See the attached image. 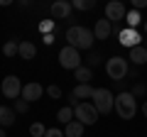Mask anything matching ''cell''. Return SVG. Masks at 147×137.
Listing matches in <instances>:
<instances>
[{
	"label": "cell",
	"mask_w": 147,
	"mask_h": 137,
	"mask_svg": "<svg viewBox=\"0 0 147 137\" xmlns=\"http://www.w3.org/2000/svg\"><path fill=\"white\" fill-rule=\"evenodd\" d=\"M93 32L91 30H86V27H81V25H74V27H69L66 30V42H69V47H74V49H91L93 47Z\"/></svg>",
	"instance_id": "obj_1"
},
{
	"label": "cell",
	"mask_w": 147,
	"mask_h": 137,
	"mask_svg": "<svg viewBox=\"0 0 147 137\" xmlns=\"http://www.w3.org/2000/svg\"><path fill=\"white\" fill-rule=\"evenodd\" d=\"M113 110H115L118 118H123V120H132L135 113H137V100H135V95H132L130 91L118 93L115 100H113Z\"/></svg>",
	"instance_id": "obj_2"
},
{
	"label": "cell",
	"mask_w": 147,
	"mask_h": 137,
	"mask_svg": "<svg viewBox=\"0 0 147 137\" xmlns=\"http://www.w3.org/2000/svg\"><path fill=\"white\" fill-rule=\"evenodd\" d=\"M127 71H130V64H127L125 56H110L105 61V74L113 81H123L127 76Z\"/></svg>",
	"instance_id": "obj_3"
},
{
	"label": "cell",
	"mask_w": 147,
	"mask_h": 137,
	"mask_svg": "<svg viewBox=\"0 0 147 137\" xmlns=\"http://www.w3.org/2000/svg\"><path fill=\"white\" fill-rule=\"evenodd\" d=\"M91 103L96 105V110H98V115H108L110 110H113V93H110L108 88H93V95H91Z\"/></svg>",
	"instance_id": "obj_4"
},
{
	"label": "cell",
	"mask_w": 147,
	"mask_h": 137,
	"mask_svg": "<svg viewBox=\"0 0 147 137\" xmlns=\"http://www.w3.org/2000/svg\"><path fill=\"white\" fill-rule=\"evenodd\" d=\"M74 118H76L81 125H96V120H98V110H96L93 103H88V100H81L79 105L74 108Z\"/></svg>",
	"instance_id": "obj_5"
},
{
	"label": "cell",
	"mask_w": 147,
	"mask_h": 137,
	"mask_svg": "<svg viewBox=\"0 0 147 137\" xmlns=\"http://www.w3.org/2000/svg\"><path fill=\"white\" fill-rule=\"evenodd\" d=\"M59 64H61L64 68H69V71H76V68L84 64V59H81L79 49H74V47H64L61 52H59Z\"/></svg>",
	"instance_id": "obj_6"
},
{
	"label": "cell",
	"mask_w": 147,
	"mask_h": 137,
	"mask_svg": "<svg viewBox=\"0 0 147 137\" xmlns=\"http://www.w3.org/2000/svg\"><path fill=\"white\" fill-rule=\"evenodd\" d=\"M0 93L5 95V98H10V100L20 98V93H22V81L17 79V76H5V79H3V88H0Z\"/></svg>",
	"instance_id": "obj_7"
},
{
	"label": "cell",
	"mask_w": 147,
	"mask_h": 137,
	"mask_svg": "<svg viewBox=\"0 0 147 137\" xmlns=\"http://www.w3.org/2000/svg\"><path fill=\"white\" fill-rule=\"evenodd\" d=\"M125 5H123L120 0H110L108 5H105V20H110L113 25L115 22H120V20H125Z\"/></svg>",
	"instance_id": "obj_8"
},
{
	"label": "cell",
	"mask_w": 147,
	"mask_h": 137,
	"mask_svg": "<svg viewBox=\"0 0 147 137\" xmlns=\"http://www.w3.org/2000/svg\"><path fill=\"white\" fill-rule=\"evenodd\" d=\"M42 93H44V86H39L37 81H32V83H25V86H22L20 98H25L27 103H34V100L42 98Z\"/></svg>",
	"instance_id": "obj_9"
},
{
	"label": "cell",
	"mask_w": 147,
	"mask_h": 137,
	"mask_svg": "<svg viewBox=\"0 0 147 137\" xmlns=\"http://www.w3.org/2000/svg\"><path fill=\"white\" fill-rule=\"evenodd\" d=\"M118 37H120V44L123 47H127V49H132V47H137L140 44V32L137 30H132V27H125V30H120L118 32Z\"/></svg>",
	"instance_id": "obj_10"
},
{
	"label": "cell",
	"mask_w": 147,
	"mask_h": 137,
	"mask_svg": "<svg viewBox=\"0 0 147 137\" xmlns=\"http://www.w3.org/2000/svg\"><path fill=\"white\" fill-rule=\"evenodd\" d=\"M71 10H74L71 0H54V3H52V15L57 17V20L69 17V15H71Z\"/></svg>",
	"instance_id": "obj_11"
},
{
	"label": "cell",
	"mask_w": 147,
	"mask_h": 137,
	"mask_svg": "<svg viewBox=\"0 0 147 137\" xmlns=\"http://www.w3.org/2000/svg\"><path fill=\"white\" fill-rule=\"evenodd\" d=\"M110 34H113V22H110V20L103 17V20H98L93 25V37L96 39H108Z\"/></svg>",
	"instance_id": "obj_12"
},
{
	"label": "cell",
	"mask_w": 147,
	"mask_h": 137,
	"mask_svg": "<svg viewBox=\"0 0 147 137\" xmlns=\"http://www.w3.org/2000/svg\"><path fill=\"white\" fill-rule=\"evenodd\" d=\"M127 59H130L135 66H142V64H147V49L142 47V44H137V47L130 49V56H127Z\"/></svg>",
	"instance_id": "obj_13"
},
{
	"label": "cell",
	"mask_w": 147,
	"mask_h": 137,
	"mask_svg": "<svg viewBox=\"0 0 147 137\" xmlns=\"http://www.w3.org/2000/svg\"><path fill=\"white\" fill-rule=\"evenodd\" d=\"M84 127H86V125H81V122L74 118L71 122L64 125V137H84Z\"/></svg>",
	"instance_id": "obj_14"
},
{
	"label": "cell",
	"mask_w": 147,
	"mask_h": 137,
	"mask_svg": "<svg viewBox=\"0 0 147 137\" xmlns=\"http://www.w3.org/2000/svg\"><path fill=\"white\" fill-rule=\"evenodd\" d=\"M15 125V110L7 105H0V127H12Z\"/></svg>",
	"instance_id": "obj_15"
},
{
	"label": "cell",
	"mask_w": 147,
	"mask_h": 137,
	"mask_svg": "<svg viewBox=\"0 0 147 137\" xmlns=\"http://www.w3.org/2000/svg\"><path fill=\"white\" fill-rule=\"evenodd\" d=\"M91 95H93V86H91V83H79L76 88L71 91V98H76V100L91 98Z\"/></svg>",
	"instance_id": "obj_16"
},
{
	"label": "cell",
	"mask_w": 147,
	"mask_h": 137,
	"mask_svg": "<svg viewBox=\"0 0 147 137\" xmlns=\"http://www.w3.org/2000/svg\"><path fill=\"white\" fill-rule=\"evenodd\" d=\"M17 54H20L22 59H27V61H30V59H34V56H37V47H34L32 42H27V39H25V42H20V49H17Z\"/></svg>",
	"instance_id": "obj_17"
},
{
	"label": "cell",
	"mask_w": 147,
	"mask_h": 137,
	"mask_svg": "<svg viewBox=\"0 0 147 137\" xmlns=\"http://www.w3.org/2000/svg\"><path fill=\"white\" fill-rule=\"evenodd\" d=\"M74 79L79 81V83H88V81L93 79V68H88V66H84V64H81V66L74 71Z\"/></svg>",
	"instance_id": "obj_18"
},
{
	"label": "cell",
	"mask_w": 147,
	"mask_h": 137,
	"mask_svg": "<svg viewBox=\"0 0 147 137\" xmlns=\"http://www.w3.org/2000/svg\"><path fill=\"white\" fill-rule=\"evenodd\" d=\"M57 120L61 122V125H66V122H71V120H74V108H71V105L61 108V110L57 113Z\"/></svg>",
	"instance_id": "obj_19"
},
{
	"label": "cell",
	"mask_w": 147,
	"mask_h": 137,
	"mask_svg": "<svg viewBox=\"0 0 147 137\" xmlns=\"http://www.w3.org/2000/svg\"><path fill=\"white\" fill-rule=\"evenodd\" d=\"M71 5L76 7V10H81V12H88V10H93L96 0H71Z\"/></svg>",
	"instance_id": "obj_20"
},
{
	"label": "cell",
	"mask_w": 147,
	"mask_h": 137,
	"mask_svg": "<svg viewBox=\"0 0 147 137\" xmlns=\"http://www.w3.org/2000/svg\"><path fill=\"white\" fill-rule=\"evenodd\" d=\"M125 22H127V27H132V30H135V27L140 25V10H135V7H132L130 12H125Z\"/></svg>",
	"instance_id": "obj_21"
},
{
	"label": "cell",
	"mask_w": 147,
	"mask_h": 137,
	"mask_svg": "<svg viewBox=\"0 0 147 137\" xmlns=\"http://www.w3.org/2000/svg\"><path fill=\"white\" fill-rule=\"evenodd\" d=\"M17 49H20V42H15V39H10V42L3 44V54H5V56H15Z\"/></svg>",
	"instance_id": "obj_22"
},
{
	"label": "cell",
	"mask_w": 147,
	"mask_h": 137,
	"mask_svg": "<svg viewBox=\"0 0 147 137\" xmlns=\"http://www.w3.org/2000/svg\"><path fill=\"white\" fill-rule=\"evenodd\" d=\"M44 132H47V127H44L42 122H32L30 125V135L32 137H44Z\"/></svg>",
	"instance_id": "obj_23"
},
{
	"label": "cell",
	"mask_w": 147,
	"mask_h": 137,
	"mask_svg": "<svg viewBox=\"0 0 147 137\" xmlns=\"http://www.w3.org/2000/svg\"><path fill=\"white\" fill-rule=\"evenodd\" d=\"M84 61H86V66H88V68H96V66L100 64V54H98V52H91Z\"/></svg>",
	"instance_id": "obj_24"
},
{
	"label": "cell",
	"mask_w": 147,
	"mask_h": 137,
	"mask_svg": "<svg viewBox=\"0 0 147 137\" xmlns=\"http://www.w3.org/2000/svg\"><path fill=\"white\" fill-rule=\"evenodd\" d=\"M12 103H15V108H12L15 113H27V110H30V103H27L25 98H15Z\"/></svg>",
	"instance_id": "obj_25"
},
{
	"label": "cell",
	"mask_w": 147,
	"mask_h": 137,
	"mask_svg": "<svg viewBox=\"0 0 147 137\" xmlns=\"http://www.w3.org/2000/svg\"><path fill=\"white\" fill-rule=\"evenodd\" d=\"M44 91H47V95H49V98H54V100H57V98H61V88H59L57 83L47 86V88H44Z\"/></svg>",
	"instance_id": "obj_26"
},
{
	"label": "cell",
	"mask_w": 147,
	"mask_h": 137,
	"mask_svg": "<svg viewBox=\"0 0 147 137\" xmlns=\"http://www.w3.org/2000/svg\"><path fill=\"white\" fill-rule=\"evenodd\" d=\"M52 30H54V20H44V22H39V32H44V34H52Z\"/></svg>",
	"instance_id": "obj_27"
},
{
	"label": "cell",
	"mask_w": 147,
	"mask_h": 137,
	"mask_svg": "<svg viewBox=\"0 0 147 137\" xmlns=\"http://www.w3.org/2000/svg\"><path fill=\"white\" fill-rule=\"evenodd\" d=\"M145 93H147V88L142 83H137L135 88H132V95H135V98H140V95H145Z\"/></svg>",
	"instance_id": "obj_28"
},
{
	"label": "cell",
	"mask_w": 147,
	"mask_h": 137,
	"mask_svg": "<svg viewBox=\"0 0 147 137\" xmlns=\"http://www.w3.org/2000/svg\"><path fill=\"white\" fill-rule=\"evenodd\" d=\"M44 137H64V132H61V130H57V127H52V130L44 132Z\"/></svg>",
	"instance_id": "obj_29"
},
{
	"label": "cell",
	"mask_w": 147,
	"mask_h": 137,
	"mask_svg": "<svg viewBox=\"0 0 147 137\" xmlns=\"http://www.w3.org/2000/svg\"><path fill=\"white\" fill-rule=\"evenodd\" d=\"M132 3V7L135 10H142V7H147V0H130Z\"/></svg>",
	"instance_id": "obj_30"
},
{
	"label": "cell",
	"mask_w": 147,
	"mask_h": 137,
	"mask_svg": "<svg viewBox=\"0 0 147 137\" xmlns=\"http://www.w3.org/2000/svg\"><path fill=\"white\" fill-rule=\"evenodd\" d=\"M42 39H44V44H54V34H44Z\"/></svg>",
	"instance_id": "obj_31"
},
{
	"label": "cell",
	"mask_w": 147,
	"mask_h": 137,
	"mask_svg": "<svg viewBox=\"0 0 147 137\" xmlns=\"http://www.w3.org/2000/svg\"><path fill=\"white\" fill-rule=\"evenodd\" d=\"M15 0H0V7H5V5H12Z\"/></svg>",
	"instance_id": "obj_32"
},
{
	"label": "cell",
	"mask_w": 147,
	"mask_h": 137,
	"mask_svg": "<svg viewBox=\"0 0 147 137\" xmlns=\"http://www.w3.org/2000/svg\"><path fill=\"white\" fill-rule=\"evenodd\" d=\"M142 115L147 118V100H145V103H142Z\"/></svg>",
	"instance_id": "obj_33"
},
{
	"label": "cell",
	"mask_w": 147,
	"mask_h": 137,
	"mask_svg": "<svg viewBox=\"0 0 147 137\" xmlns=\"http://www.w3.org/2000/svg\"><path fill=\"white\" fill-rule=\"evenodd\" d=\"M0 137H7V135H5V130H3V127H0Z\"/></svg>",
	"instance_id": "obj_34"
},
{
	"label": "cell",
	"mask_w": 147,
	"mask_h": 137,
	"mask_svg": "<svg viewBox=\"0 0 147 137\" xmlns=\"http://www.w3.org/2000/svg\"><path fill=\"white\" fill-rule=\"evenodd\" d=\"M145 34H147V20H145Z\"/></svg>",
	"instance_id": "obj_35"
},
{
	"label": "cell",
	"mask_w": 147,
	"mask_h": 137,
	"mask_svg": "<svg viewBox=\"0 0 147 137\" xmlns=\"http://www.w3.org/2000/svg\"><path fill=\"white\" fill-rule=\"evenodd\" d=\"M142 47H145V49H147V39H145V44H142Z\"/></svg>",
	"instance_id": "obj_36"
}]
</instances>
